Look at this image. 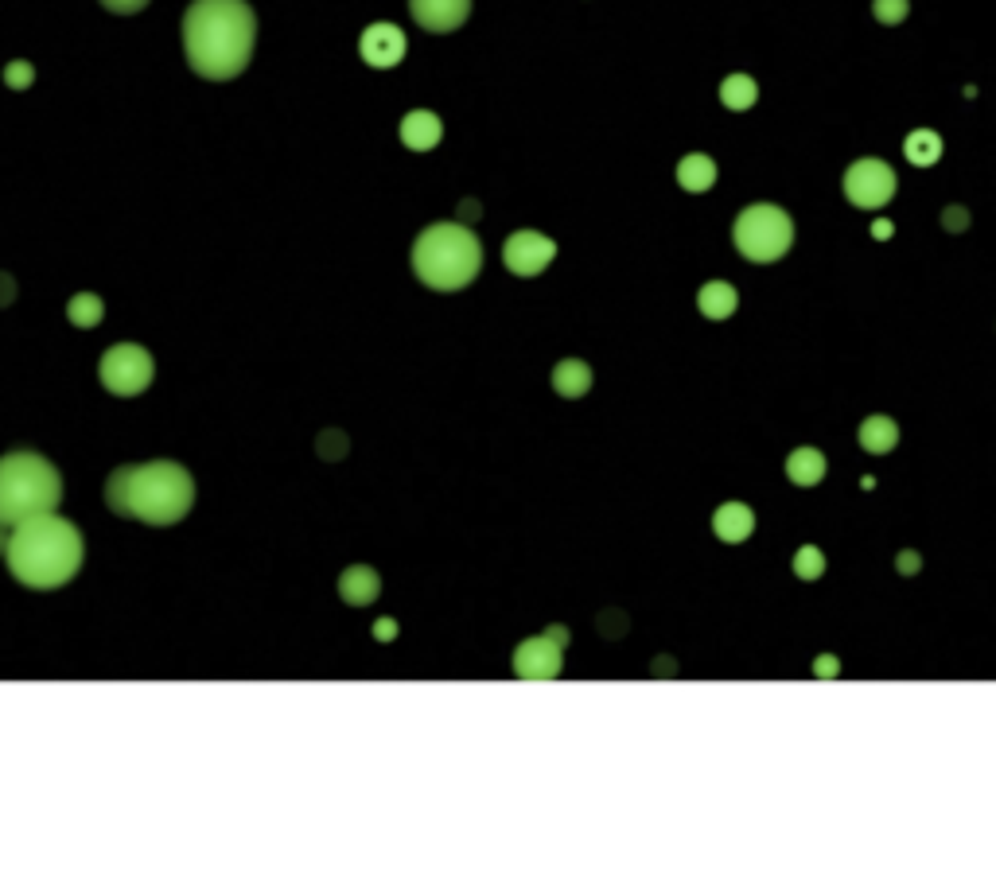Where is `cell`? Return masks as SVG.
Listing matches in <instances>:
<instances>
[{"label": "cell", "mask_w": 996, "mask_h": 879, "mask_svg": "<svg viewBox=\"0 0 996 879\" xmlns=\"http://www.w3.org/2000/svg\"><path fill=\"white\" fill-rule=\"evenodd\" d=\"M253 43H257V16L246 0H195L183 16L187 63L211 82H226L246 71Z\"/></svg>", "instance_id": "1"}, {"label": "cell", "mask_w": 996, "mask_h": 879, "mask_svg": "<svg viewBox=\"0 0 996 879\" xmlns=\"http://www.w3.org/2000/svg\"><path fill=\"white\" fill-rule=\"evenodd\" d=\"M106 502L113 514L137 518L144 526H176L195 506V483L187 467L172 459L125 463L106 479Z\"/></svg>", "instance_id": "2"}, {"label": "cell", "mask_w": 996, "mask_h": 879, "mask_svg": "<svg viewBox=\"0 0 996 879\" xmlns=\"http://www.w3.org/2000/svg\"><path fill=\"white\" fill-rule=\"evenodd\" d=\"M4 557H8L12 576L24 588L55 592V588L71 584L78 576V568H82V533L67 518L39 514V518L12 526Z\"/></svg>", "instance_id": "3"}, {"label": "cell", "mask_w": 996, "mask_h": 879, "mask_svg": "<svg viewBox=\"0 0 996 879\" xmlns=\"http://www.w3.org/2000/svg\"><path fill=\"white\" fill-rule=\"evenodd\" d=\"M483 246L463 222H436L413 242V273L425 288L460 292L479 277Z\"/></svg>", "instance_id": "4"}, {"label": "cell", "mask_w": 996, "mask_h": 879, "mask_svg": "<svg viewBox=\"0 0 996 879\" xmlns=\"http://www.w3.org/2000/svg\"><path fill=\"white\" fill-rule=\"evenodd\" d=\"M63 502L59 471L36 452H12L0 459V522L12 529L39 514H55Z\"/></svg>", "instance_id": "5"}, {"label": "cell", "mask_w": 996, "mask_h": 879, "mask_svg": "<svg viewBox=\"0 0 996 879\" xmlns=\"http://www.w3.org/2000/svg\"><path fill=\"white\" fill-rule=\"evenodd\" d=\"M732 238H736V249L744 253L747 261L755 265H771L786 257V249L794 246V222L783 207H771V203H755L740 211L736 226H732Z\"/></svg>", "instance_id": "6"}, {"label": "cell", "mask_w": 996, "mask_h": 879, "mask_svg": "<svg viewBox=\"0 0 996 879\" xmlns=\"http://www.w3.org/2000/svg\"><path fill=\"white\" fill-rule=\"evenodd\" d=\"M98 374H102V386L109 393H117V397H137L144 389L152 386V374H156V362H152V354L137 347V343H117V347H109L102 354V366H98Z\"/></svg>", "instance_id": "7"}, {"label": "cell", "mask_w": 996, "mask_h": 879, "mask_svg": "<svg viewBox=\"0 0 996 879\" xmlns=\"http://www.w3.org/2000/svg\"><path fill=\"white\" fill-rule=\"evenodd\" d=\"M895 195V172L884 160H856L853 168L845 172V199L860 207V211H880L888 207Z\"/></svg>", "instance_id": "8"}, {"label": "cell", "mask_w": 996, "mask_h": 879, "mask_svg": "<svg viewBox=\"0 0 996 879\" xmlns=\"http://www.w3.org/2000/svg\"><path fill=\"white\" fill-rule=\"evenodd\" d=\"M553 257H557V242L545 238V234H537V230H518L502 246V261H506V269L514 277H537V273H545Z\"/></svg>", "instance_id": "9"}, {"label": "cell", "mask_w": 996, "mask_h": 879, "mask_svg": "<svg viewBox=\"0 0 996 879\" xmlns=\"http://www.w3.org/2000/svg\"><path fill=\"white\" fill-rule=\"evenodd\" d=\"M565 642H557L553 634L545 631L541 638H526L518 650H514V673L522 681H553L561 666H565Z\"/></svg>", "instance_id": "10"}, {"label": "cell", "mask_w": 996, "mask_h": 879, "mask_svg": "<svg viewBox=\"0 0 996 879\" xmlns=\"http://www.w3.org/2000/svg\"><path fill=\"white\" fill-rule=\"evenodd\" d=\"M358 51H362V59L370 63V67H378V71H386V67H397L401 59H405V32L397 28V24H370L362 39H358Z\"/></svg>", "instance_id": "11"}, {"label": "cell", "mask_w": 996, "mask_h": 879, "mask_svg": "<svg viewBox=\"0 0 996 879\" xmlns=\"http://www.w3.org/2000/svg\"><path fill=\"white\" fill-rule=\"evenodd\" d=\"M409 16L425 28V32H456L463 20L471 16V0H409Z\"/></svg>", "instance_id": "12"}, {"label": "cell", "mask_w": 996, "mask_h": 879, "mask_svg": "<svg viewBox=\"0 0 996 879\" xmlns=\"http://www.w3.org/2000/svg\"><path fill=\"white\" fill-rule=\"evenodd\" d=\"M444 137V121L436 117V113H428V109H413V113H405L401 117V144L405 148H413V152H428V148H436Z\"/></svg>", "instance_id": "13"}, {"label": "cell", "mask_w": 996, "mask_h": 879, "mask_svg": "<svg viewBox=\"0 0 996 879\" xmlns=\"http://www.w3.org/2000/svg\"><path fill=\"white\" fill-rule=\"evenodd\" d=\"M712 533L724 541V545H740L755 533V514L751 506L744 502H724L716 514H712Z\"/></svg>", "instance_id": "14"}, {"label": "cell", "mask_w": 996, "mask_h": 879, "mask_svg": "<svg viewBox=\"0 0 996 879\" xmlns=\"http://www.w3.org/2000/svg\"><path fill=\"white\" fill-rule=\"evenodd\" d=\"M339 596H343V603H351V607H366V603H374V599L382 596V580H378L374 568L351 564L339 576Z\"/></svg>", "instance_id": "15"}, {"label": "cell", "mask_w": 996, "mask_h": 879, "mask_svg": "<svg viewBox=\"0 0 996 879\" xmlns=\"http://www.w3.org/2000/svg\"><path fill=\"white\" fill-rule=\"evenodd\" d=\"M825 456H821L818 448H798V452H790L786 459V475H790V483L794 487H818L821 479H825Z\"/></svg>", "instance_id": "16"}, {"label": "cell", "mask_w": 996, "mask_h": 879, "mask_svg": "<svg viewBox=\"0 0 996 879\" xmlns=\"http://www.w3.org/2000/svg\"><path fill=\"white\" fill-rule=\"evenodd\" d=\"M677 183H681L685 191H693V195L709 191L712 183H716V164H712V156H705V152L681 156V164H677Z\"/></svg>", "instance_id": "17"}, {"label": "cell", "mask_w": 996, "mask_h": 879, "mask_svg": "<svg viewBox=\"0 0 996 879\" xmlns=\"http://www.w3.org/2000/svg\"><path fill=\"white\" fill-rule=\"evenodd\" d=\"M553 389H557L561 397H584V393L592 389V366L580 362V358L557 362V370H553Z\"/></svg>", "instance_id": "18"}, {"label": "cell", "mask_w": 996, "mask_h": 879, "mask_svg": "<svg viewBox=\"0 0 996 879\" xmlns=\"http://www.w3.org/2000/svg\"><path fill=\"white\" fill-rule=\"evenodd\" d=\"M736 304H740V296L728 281H709L697 296V308L705 319H728L736 312Z\"/></svg>", "instance_id": "19"}, {"label": "cell", "mask_w": 996, "mask_h": 879, "mask_svg": "<svg viewBox=\"0 0 996 879\" xmlns=\"http://www.w3.org/2000/svg\"><path fill=\"white\" fill-rule=\"evenodd\" d=\"M899 444V424L891 417H868L860 424V448L872 456H888L891 448Z\"/></svg>", "instance_id": "20"}, {"label": "cell", "mask_w": 996, "mask_h": 879, "mask_svg": "<svg viewBox=\"0 0 996 879\" xmlns=\"http://www.w3.org/2000/svg\"><path fill=\"white\" fill-rule=\"evenodd\" d=\"M755 98H759V86H755L751 74H728V78L720 82V102L732 109V113L751 109L755 106Z\"/></svg>", "instance_id": "21"}, {"label": "cell", "mask_w": 996, "mask_h": 879, "mask_svg": "<svg viewBox=\"0 0 996 879\" xmlns=\"http://www.w3.org/2000/svg\"><path fill=\"white\" fill-rule=\"evenodd\" d=\"M903 152H907V160L915 164V168H934L938 164V156H942V137L934 133V129H915L907 144H903Z\"/></svg>", "instance_id": "22"}, {"label": "cell", "mask_w": 996, "mask_h": 879, "mask_svg": "<svg viewBox=\"0 0 996 879\" xmlns=\"http://www.w3.org/2000/svg\"><path fill=\"white\" fill-rule=\"evenodd\" d=\"M102 300L94 296V292H78L71 304H67V319H71L74 327H98L102 323Z\"/></svg>", "instance_id": "23"}, {"label": "cell", "mask_w": 996, "mask_h": 879, "mask_svg": "<svg viewBox=\"0 0 996 879\" xmlns=\"http://www.w3.org/2000/svg\"><path fill=\"white\" fill-rule=\"evenodd\" d=\"M821 572H825V553L814 549V545H802V549L794 553V576H798V580H818Z\"/></svg>", "instance_id": "24"}, {"label": "cell", "mask_w": 996, "mask_h": 879, "mask_svg": "<svg viewBox=\"0 0 996 879\" xmlns=\"http://www.w3.org/2000/svg\"><path fill=\"white\" fill-rule=\"evenodd\" d=\"M911 12V0H872V16L880 24H903Z\"/></svg>", "instance_id": "25"}, {"label": "cell", "mask_w": 996, "mask_h": 879, "mask_svg": "<svg viewBox=\"0 0 996 879\" xmlns=\"http://www.w3.org/2000/svg\"><path fill=\"white\" fill-rule=\"evenodd\" d=\"M4 82H8L12 90H24V86H32V82H36V67H32V63H24V59H16V63H8Z\"/></svg>", "instance_id": "26"}, {"label": "cell", "mask_w": 996, "mask_h": 879, "mask_svg": "<svg viewBox=\"0 0 996 879\" xmlns=\"http://www.w3.org/2000/svg\"><path fill=\"white\" fill-rule=\"evenodd\" d=\"M320 456L323 459L347 456V436H343V432H323L320 436Z\"/></svg>", "instance_id": "27"}, {"label": "cell", "mask_w": 996, "mask_h": 879, "mask_svg": "<svg viewBox=\"0 0 996 879\" xmlns=\"http://www.w3.org/2000/svg\"><path fill=\"white\" fill-rule=\"evenodd\" d=\"M102 4H106L109 12H117V16H133V12H141L148 0H102Z\"/></svg>", "instance_id": "28"}, {"label": "cell", "mask_w": 996, "mask_h": 879, "mask_svg": "<svg viewBox=\"0 0 996 879\" xmlns=\"http://www.w3.org/2000/svg\"><path fill=\"white\" fill-rule=\"evenodd\" d=\"M942 222H946V230H965V226H969V214L961 211V207H946Z\"/></svg>", "instance_id": "29"}, {"label": "cell", "mask_w": 996, "mask_h": 879, "mask_svg": "<svg viewBox=\"0 0 996 879\" xmlns=\"http://www.w3.org/2000/svg\"><path fill=\"white\" fill-rule=\"evenodd\" d=\"M919 564H923L919 561V553H911V549H907V553H899V572H907V576H911V572H919Z\"/></svg>", "instance_id": "30"}, {"label": "cell", "mask_w": 996, "mask_h": 879, "mask_svg": "<svg viewBox=\"0 0 996 879\" xmlns=\"http://www.w3.org/2000/svg\"><path fill=\"white\" fill-rule=\"evenodd\" d=\"M397 627H393V619H378V627H374V638H382V642H390Z\"/></svg>", "instance_id": "31"}, {"label": "cell", "mask_w": 996, "mask_h": 879, "mask_svg": "<svg viewBox=\"0 0 996 879\" xmlns=\"http://www.w3.org/2000/svg\"><path fill=\"white\" fill-rule=\"evenodd\" d=\"M818 673H821V677H833V673H837V662H833V658H821Z\"/></svg>", "instance_id": "32"}, {"label": "cell", "mask_w": 996, "mask_h": 879, "mask_svg": "<svg viewBox=\"0 0 996 879\" xmlns=\"http://www.w3.org/2000/svg\"><path fill=\"white\" fill-rule=\"evenodd\" d=\"M460 218H467V222L479 218V203H460Z\"/></svg>", "instance_id": "33"}, {"label": "cell", "mask_w": 996, "mask_h": 879, "mask_svg": "<svg viewBox=\"0 0 996 879\" xmlns=\"http://www.w3.org/2000/svg\"><path fill=\"white\" fill-rule=\"evenodd\" d=\"M872 234H876V238H891V222H876Z\"/></svg>", "instance_id": "34"}]
</instances>
